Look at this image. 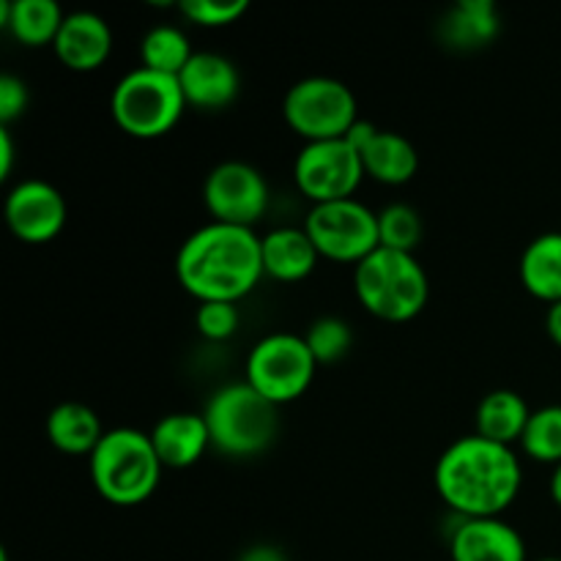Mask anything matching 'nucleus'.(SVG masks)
Returning a JSON list of instances; mask_svg holds the SVG:
<instances>
[{
  "label": "nucleus",
  "instance_id": "1",
  "mask_svg": "<svg viewBox=\"0 0 561 561\" xmlns=\"http://www.w3.org/2000/svg\"><path fill=\"white\" fill-rule=\"evenodd\" d=\"M524 469L513 447L471 436L458 438L436 463V491L460 518H502L518 499Z\"/></svg>",
  "mask_w": 561,
  "mask_h": 561
},
{
  "label": "nucleus",
  "instance_id": "2",
  "mask_svg": "<svg viewBox=\"0 0 561 561\" xmlns=\"http://www.w3.org/2000/svg\"><path fill=\"white\" fill-rule=\"evenodd\" d=\"M261 236L239 225L208 222L184 239L175 255V277L201 301L239 305L263 277Z\"/></svg>",
  "mask_w": 561,
  "mask_h": 561
},
{
  "label": "nucleus",
  "instance_id": "3",
  "mask_svg": "<svg viewBox=\"0 0 561 561\" xmlns=\"http://www.w3.org/2000/svg\"><path fill=\"white\" fill-rule=\"evenodd\" d=\"M88 469L93 488L104 502L115 507H135L157 491L164 466L148 433L115 427L104 433L99 447L91 453Z\"/></svg>",
  "mask_w": 561,
  "mask_h": 561
},
{
  "label": "nucleus",
  "instance_id": "4",
  "mask_svg": "<svg viewBox=\"0 0 561 561\" xmlns=\"http://www.w3.org/2000/svg\"><path fill=\"white\" fill-rule=\"evenodd\" d=\"M354 294L378 321L405 323L425 310L431 283L414 252L378 247L354 266Z\"/></svg>",
  "mask_w": 561,
  "mask_h": 561
},
{
  "label": "nucleus",
  "instance_id": "5",
  "mask_svg": "<svg viewBox=\"0 0 561 561\" xmlns=\"http://www.w3.org/2000/svg\"><path fill=\"white\" fill-rule=\"evenodd\" d=\"M277 409L279 405L255 392L247 381L219 387L203 411L211 433V447L230 458H250L263 453L277 436Z\"/></svg>",
  "mask_w": 561,
  "mask_h": 561
},
{
  "label": "nucleus",
  "instance_id": "6",
  "mask_svg": "<svg viewBox=\"0 0 561 561\" xmlns=\"http://www.w3.org/2000/svg\"><path fill=\"white\" fill-rule=\"evenodd\" d=\"M190 107L179 77L151 71L146 66L126 71L113 88L110 113L115 124L137 140H153L173 129Z\"/></svg>",
  "mask_w": 561,
  "mask_h": 561
},
{
  "label": "nucleus",
  "instance_id": "7",
  "mask_svg": "<svg viewBox=\"0 0 561 561\" xmlns=\"http://www.w3.org/2000/svg\"><path fill=\"white\" fill-rule=\"evenodd\" d=\"M285 124L305 137V142L340 140L359 121L356 96L343 80L305 77L294 82L283 99Z\"/></svg>",
  "mask_w": 561,
  "mask_h": 561
},
{
  "label": "nucleus",
  "instance_id": "8",
  "mask_svg": "<svg viewBox=\"0 0 561 561\" xmlns=\"http://www.w3.org/2000/svg\"><path fill=\"white\" fill-rule=\"evenodd\" d=\"M316 370L318 362L305 334L274 332L252 345L244 381L274 405H285L307 394Z\"/></svg>",
  "mask_w": 561,
  "mask_h": 561
},
{
  "label": "nucleus",
  "instance_id": "9",
  "mask_svg": "<svg viewBox=\"0 0 561 561\" xmlns=\"http://www.w3.org/2000/svg\"><path fill=\"white\" fill-rule=\"evenodd\" d=\"M307 236L318 255L334 263H362L381 247L378 239V214L356 197L348 201L318 203L305 219Z\"/></svg>",
  "mask_w": 561,
  "mask_h": 561
},
{
  "label": "nucleus",
  "instance_id": "10",
  "mask_svg": "<svg viewBox=\"0 0 561 561\" xmlns=\"http://www.w3.org/2000/svg\"><path fill=\"white\" fill-rule=\"evenodd\" d=\"M365 179L362 157L345 137L340 140L305 142L294 162V181L301 195L318 203L348 201Z\"/></svg>",
  "mask_w": 561,
  "mask_h": 561
},
{
  "label": "nucleus",
  "instance_id": "11",
  "mask_svg": "<svg viewBox=\"0 0 561 561\" xmlns=\"http://www.w3.org/2000/svg\"><path fill=\"white\" fill-rule=\"evenodd\" d=\"M203 203L214 222L255 228L257 219L268 211V184L257 168L228 159L206 175Z\"/></svg>",
  "mask_w": 561,
  "mask_h": 561
},
{
  "label": "nucleus",
  "instance_id": "12",
  "mask_svg": "<svg viewBox=\"0 0 561 561\" xmlns=\"http://www.w3.org/2000/svg\"><path fill=\"white\" fill-rule=\"evenodd\" d=\"M5 225L25 244H47L66 228V197L42 179H25L5 195Z\"/></svg>",
  "mask_w": 561,
  "mask_h": 561
},
{
  "label": "nucleus",
  "instance_id": "13",
  "mask_svg": "<svg viewBox=\"0 0 561 561\" xmlns=\"http://www.w3.org/2000/svg\"><path fill=\"white\" fill-rule=\"evenodd\" d=\"M453 561H529L526 540L502 518H466L449 537Z\"/></svg>",
  "mask_w": 561,
  "mask_h": 561
},
{
  "label": "nucleus",
  "instance_id": "14",
  "mask_svg": "<svg viewBox=\"0 0 561 561\" xmlns=\"http://www.w3.org/2000/svg\"><path fill=\"white\" fill-rule=\"evenodd\" d=\"M55 58L71 71H96L107 64L113 53V31L104 16L93 11H71L66 14L58 36H55Z\"/></svg>",
  "mask_w": 561,
  "mask_h": 561
},
{
  "label": "nucleus",
  "instance_id": "15",
  "mask_svg": "<svg viewBox=\"0 0 561 561\" xmlns=\"http://www.w3.org/2000/svg\"><path fill=\"white\" fill-rule=\"evenodd\" d=\"M186 104L201 110H222L236 102L241 75L230 58L219 53H195L179 75Z\"/></svg>",
  "mask_w": 561,
  "mask_h": 561
},
{
  "label": "nucleus",
  "instance_id": "16",
  "mask_svg": "<svg viewBox=\"0 0 561 561\" xmlns=\"http://www.w3.org/2000/svg\"><path fill=\"white\" fill-rule=\"evenodd\" d=\"M148 436L164 469L175 471L195 466L211 447L206 416L195 411H175V414L162 416Z\"/></svg>",
  "mask_w": 561,
  "mask_h": 561
},
{
  "label": "nucleus",
  "instance_id": "17",
  "mask_svg": "<svg viewBox=\"0 0 561 561\" xmlns=\"http://www.w3.org/2000/svg\"><path fill=\"white\" fill-rule=\"evenodd\" d=\"M263 272L279 283H299L318 266V250L305 228H274L261 236Z\"/></svg>",
  "mask_w": 561,
  "mask_h": 561
},
{
  "label": "nucleus",
  "instance_id": "18",
  "mask_svg": "<svg viewBox=\"0 0 561 561\" xmlns=\"http://www.w3.org/2000/svg\"><path fill=\"white\" fill-rule=\"evenodd\" d=\"M365 175L387 186H403L420 170V153L414 142L403 137L400 131L378 129L373 140L359 151Z\"/></svg>",
  "mask_w": 561,
  "mask_h": 561
},
{
  "label": "nucleus",
  "instance_id": "19",
  "mask_svg": "<svg viewBox=\"0 0 561 561\" xmlns=\"http://www.w3.org/2000/svg\"><path fill=\"white\" fill-rule=\"evenodd\" d=\"M499 11L493 0H460L438 22V36L447 47L471 49L488 47L499 36Z\"/></svg>",
  "mask_w": 561,
  "mask_h": 561
},
{
  "label": "nucleus",
  "instance_id": "20",
  "mask_svg": "<svg viewBox=\"0 0 561 561\" xmlns=\"http://www.w3.org/2000/svg\"><path fill=\"white\" fill-rule=\"evenodd\" d=\"M529 403L518 392H513V389H493L477 405V436L504 444V447H513V444H520V436H524L526 425H529Z\"/></svg>",
  "mask_w": 561,
  "mask_h": 561
},
{
  "label": "nucleus",
  "instance_id": "21",
  "mask_svg": "<svg viewBox=\"0 0 561 561\" xmlns=\"http://www.w3.org/2000/svg\"><path fill=\"white\" fill-rule=\"evenodd\" d=\"M66 14L55 0H3L0 25L25 47L55 44Z\"/></svg>",
  "mask_w": 561,
  "mask_h": 561
},
{
  "label": "nucleus",
  "instance_id": "22",
  "mask_svg": "<svg viewBox=\"0 0 561 561\" xmlns=\"http://www.w3.org/2000/svg\"><path fill=\"white\" fill-rule=\"evenodd\" d=\"M518 274L524 288L548 307L561 301V233L551 230L526 244Z\"/></svg>",
  "mask_w": 561,
  "mask_h": 561
},
{
  "label": "nucleus",
  "instance_id": "23",
  "mask_svg": "<svg viewBox=\"0 0 561 561\" xmlns=\"http://www.w3.org/2000/svg\"><path fill=\"white\" fill-rule=\"evenodd\" d=\"M44 427H47L49 444L64 455H88L91 458V453L104 438L96 411L88 409L85 403H75V400L55 405L47 414Z\"/></svg>",
  "mask_w": 561,
  "mask_h": 561
},
{
  "label": "nucleus",
  "instance_id": "24",
  "mask_svg": "<svg viewBox=\"0 0 561 561\" xmlns=\"http://www.w3.org/2000/svg\"><path fill=\"white\" fill-rule=\"evenodd\" d=\"M192 55L195 53L190 47V38L175 25L151 27L140 42V66L151 71H162V75L179 77L181 69L190 64Z\"/></svg>",
  "mask_w": 561,
  "mask_h": 561
},
{
  "label": "nucleus",
  "instance_id": "25",
  "mask_svg": "<svg viewBox=\"0 0 561 561\" xmlns=\"http://www.w3.org/2000/svg\"><path fill=\"white\" fill-rule=\"evenodd\" d=\"M520 449L537 463H561V405H542L531 411L529 425L520 436Z\"/></svg>",
  "mask_w": 561,
  "mask_h": 561
},
{
  "label": "nucleus",
  "instance_id": "26",
  "mask_svg": "<svg viewBox=\"0 0 561 561\" xmlns=\"http://www.w3.org/2000/svg\"><path fill=\"white\" fill-rule=\"evenodd\" d=\"M378 239L387 250L414 252L422 241L420 211L409 203H389L378 211Z\"/></svg>",
  "mask_w": 561,
  "mask_h": 561
},
{
  "label": "nucleus",
  "instance_id": "27",
  "mask_svg": "<svg viewBox=\"0 0 561 561\" xmlns=\"http://www.w3.org/2000/svg\"><path fill=\"white\" fill-rule=\"evenodd\" d=\"M305 340L318 365H334V362H340L351 351L354 332H351V327L343 318L323 316L310 323V329L305 332Z\"/></svg>",
  "mask_w": 561,
  "mask_h": 561
},
{
  "label": "nucleus",
  "instance_id": "28",
  "mask_svg": "<svg viewBox=\"0 0 561 561\" xmlns=\"http://www.w3.org/2000/svg\"><path fill=\"white\" fill-rule=\"evenodd\" d=\"M241 312L233 301H201L195 312L197 332L214 343H225L239 332Z\"/></svg>",
  "mask_w": 561,
  "mask_h": 561
},
{
  "label": "nucleus",
  "instance_id": "29",
  "mask_svg": "<svg viewBox=\"0 0 561 561\" xmlns=\"http://www.w3.org/2000/svg\"><path fill=\"white\" fill-rule=\"evenodd\" d=\"M179 11L201 27H228L247 14V0H184Z\"/></svg>",
  "mask_w": 561,
  "mask_h": 561
},
{
  "label": "nucleus",
  "instance_id": "30",
  "mask_svg": "<svg viewBox=\"0 0 561 561\" xmlns=\"http://www.w3.org/2000/svg\"><path fill=\"white\" fill-rule=\"evenodd\" d=\"M27 110V85L16 75L0 77V126H9Z\"/></svg>",
  "mask_w": 561,
  "mask_h": 561
},
{
  "label": "nucleus",
  "instance_id": "31",
  "mask_svg": "<svg viewBox=\"0 0 561 561\" xmlns=\"http://www.w3.org/2000/svg\"><path fill=\"white\" fill-rule=\"evenodd\" d=\"M14 168V142L9 126H0V179H9Z\"/></svg>",
  "mask_w": 561,
  "mask_h": 561
},
{
  "label": "nucleus",
  "instance_id": "32",
  "mask_svg": "<svg viewBox=\"0 0 561 561\" xmlns=\"http://www.w3.org/2000/svg\"><path fill=\"white\" fill-rule=\"evenodd\" d=\"M239 561H288V559H285V553L279 551V548L255 546V548H247V551L239 557Z\"/></svg>",
  "mask_w": 561,
  "mask_h": 561
},
{
  "label": "nucleus",
  "instance_id": "33",
  "mask_svg": "<svg viewBox=\"0 0 561 561\" xmlns=\"http://www.w3.org/2000/svg\"><path fill=\"white\" fill-rule=\"evenodd\" d=\"M546 329H548V337L561 348V301L557 305L548 307V316H546Z\"/></svg>",
  "mask_w": 561,
  "mask_h": 561
},
{
  "label": "nucleus",
  "instance_id": "34",
  "mask_svg": "<svg viewBox=\"0 0 561 561\" xmlns=\"http://www.w3.org/2000/svg\"><path fill=\"white\" fill-rule=\"evenodd\" d=\"M551 499L553 504L561 510V463L553 466V474H551Z\"/></svg>",
  "mask_w": 561,
  "mask_h": 561
},
{
  "label": "nucleus",
  "instance_id": "35",
  "mask_svg": "<svg viewBox=\"0 0 561 561\" xmlns=\"http://www.w3.org/2000/svg\"><path fill=\"white\" fill-rule=\"evenodd\" d=\"M0 561H9V553H5L3 548H0Z\"/></svg>",
  "mask_w": 561,
  "mask_h": 561
},
{
  "label": "nucleus",
  "instance_id": "36",
  "mask_svg": "<svg viewBox=\"0 0 561 561\" xmlns=\"http://www.w3.org/2000/svg\"><path fill=\"white\" fill-rule=\"evenodd\" d=\"M537 561H561V559H557V557H548V559H537Z\"/></svg>",
  "mask_w": 561,
  "mask_h": 561
}]
</instances>
